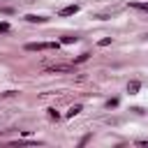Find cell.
<instances>
[{"instance_id": "cell-3", "label": "cell", "mask_w": 148, "mask_h": 148, "mask_svg": "<svg viewBox=\"0 0 148 148\" xmlns=\"http://www.w3.org/2000/svg\"><path fill=\"white\" fill-rule=\"evenodd\" d=\"M74 67L72 65H53V67H49L46 72H72Z\"/></svg>"}, {"instance_id": "cell-7", "label": "cell", "mask_w": 148, "mask_h": 148, "mask_svg": "<svg viewBox=\"0 0 148 148\" xmlns=\"http://www.w3.org/2000/svg\"><path fill=\"white\" fill-rule=\"evenodd\" d=\"M62 42H65V44H74V42H79V37H74V35H67V37H62Z\"/></svg>"}, {"instance_id": "cell-5", "label": "cell", "mask_w": 148, "mask_h": 148, "mask_svg": "<svg viewBox=\"0 0 148 148\" xmlns=\"http://www.w3.org/2000/svg\"><path fill=\"white\" fill-rule=\"evenodd\" d=\"M139 86H141L139 81H132V83L127 86V92H136V90H139Z\"/></svg>"}, {"instance_id": "cell-8", "label": "cell", "mask_w": 148, "mask_h": 148, "mask_svg": "<svg viewBox=\"0 0 148 148\" xmlns=\"http://www.w3.org/2000/svg\"><path fill=\"white\" fill-rule=\"evenodd\" d=\"M79 111H81V106H79V104H76V106H72V109H69V111H67V116H76V113H79Z\"/></svg>"}, {"instance_id": "cell-9", "label": "cell", "mask_w": 148, "mask_h": 148, "mask_svg": "<svg viewBox=\"0 0 148 148\" xmlns=\"http://www.w3.org/2000/svg\"><path fill=\"white\" fill-rule=\"evenodd\" d=\"M88 56H90V53H81V56L76 58V62H83V60H88Z\"/></svg>"}, {"instance_id": "cell-10", "label": "cell", "mask_w": 148, "mask_h": 148, "mask_svg": "<svg viewBox=\"0 0 148 148\" xmlns=\"http://www.w3.org/2000/svg\"><path fill=\"white\" fill-rule=\"evenodd\" d=\"M7 30H9V23L2 21V23H0V32H7Z\"/></svg>"}, {"instance_id": "cell-4", "label": "cell", "mask_w": 148, "mask_h": 148, "mask_svg": "<svg viewBox=\"0 0 148 148\" xmlns=\"http://www.w3.org/2000/svg\"><path fill=\"white\" fill-rule=\"evenodd\" d=\"M25 18H28L30 23H44V21H46V16H37V14H28Z\"/></svg>"}, {"instance_id": "cell-1", "label": "cell", "mask_w": 148, "mask_h": 148, "mask_svg": "<svg viewBox=\"0 0 148 148\" xmlns=\"http://www.w3.org/2000/svg\"><path fill=\"white\" fill-rule=\"evenodd\" d=\"M44 49H56V44H51V42H49V44H42V42H37V44H35V42H32V44H25V51H44Z\"/></svg>"}, {"instance_id": "cell-6", "label": "cell", "mask_w": 148, "mask_h": 148, "mask_svg": "<svg viewBox=\"0 0 148 148\" xmlns=\"http://www.w3.org/2000/svg\"><path fill=\"white\" fill-rule=\"evenodd\" d=\"M132 7H136L141 12H148V2H132Z\"/></svg>"}, {"instance_id": "cell-2", "label": "cell", "mask_w": 148, "mask_h": 148, "mask_svg": "<svg viewBox=\"0 0 148 148\" xmlns=\"http://www.w3.org/2000/svg\"><path fill=\"white\" fill-rule=\"evenodd\" d=\"M79 12V7L76 5H67V7H62L60 9V16H69V14H76Z\"/></svg>"}]
</instances>
